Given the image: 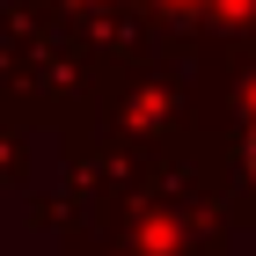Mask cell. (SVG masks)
<instances>
[{
	"label": "cell",
	"mask_w": 256,
	"mask_h": 256,
	"mask_svg": "<svg viewBox=\"0 0 256 256\" xmlns=\"http://www.w3.org/2000/svg\"><path fill=\"white\" fill-rule=\"evenodd\" d=\"M242 161H249V176H256V124H249V139H242Z\"/></svg>",
	"instance_id": "6da1fadb"
},
{
	"label": "cell",
	"mask_w": 256,
	"mask_h": 256,
	"mask_svg": "<svg viewBox=\"0 0 256 256\" xmlns=\"http://www.w3.org/2000/svg\"><path fill=\"white\" fill-rule=\"evenodd\" d=\"M183 8H190V0H183Z\"/></svg>",
	"instance_id": "7a4b0ae2"
}]
</instances>
